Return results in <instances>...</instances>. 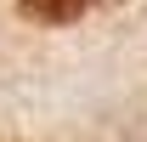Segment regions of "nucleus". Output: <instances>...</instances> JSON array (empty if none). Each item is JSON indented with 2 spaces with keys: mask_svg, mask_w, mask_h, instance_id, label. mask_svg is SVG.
Masks as SVG:
<instances>
[{
  "mask_svg": "<svg viewBox=\"0 0 147 142\" xmlns=\"http://www.w3.org/2000/svg\"><path fill=\"white\" fill-rule=\"evenodd\" d=\"M17 6H23L34 23H74L91 0H17Z\"/></svg>",
  "mask_w": 147,
  "mask_h": 142,
  "instance_id": "f257e3e1",
  "label": "nucleus"
}]
</instances>
